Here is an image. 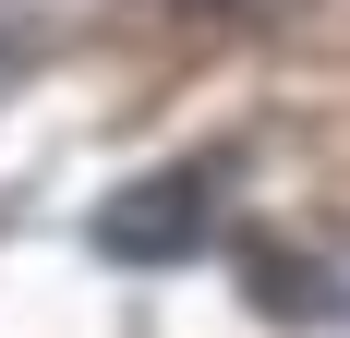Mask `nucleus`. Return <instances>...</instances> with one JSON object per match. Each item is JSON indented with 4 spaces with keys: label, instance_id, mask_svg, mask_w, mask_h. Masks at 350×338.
Segmentation results:
<instances>
[{
    "label": "nucleus",
    "instance_id": "2",
    "mask_svg": "<svg viewBox=\"0 0 350 338\" xmlns=\"http://www.w3.org/2000/svg\"><path fill=\"white\" fill-rule=\"evenodd\" d=\"M242 278H254V302L278 314V326H290V314H302V326H338V314H350V302H326V266H290V254H266V242L242 254Z\"/></svg>",
    "mask_w": 350,
    "mask_h": 338
},
{
    "label": "nucleus",
    "instance_id": "1",
    "mask_svg": "<svg viewBox=\"0 0 350 338\" xmlns=\"http://www.w3.org/2000/svg\"><path fill=\"white\" fill-rule=\"evenodd\" d=\"M230 169L242 157H170V169H145V181H121V194L85 218V242H97L109 266H193V254L217 242Z\"/></svg>",
    "mask_w": 350,
    "mask_h": 338
},
{
    "label": "nucleus",
    "instance_id": "3",
    "mask_svg": "<svg viewBox=\"0 0 350 338\" xmlns=\"http://www.w3.org/2000/svg\"><path fill=\"white\" fill-rule=\"evenodd\" d=\"M157 12H217V0H157Z\"/></svg>",
    "mask_w": 350,
    "mask_h": 338
}]
</instances>
